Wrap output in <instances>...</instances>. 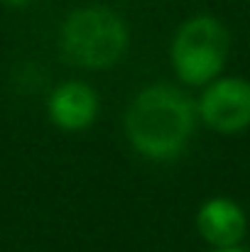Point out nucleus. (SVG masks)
Segmentation results:
<instances>
[{
  "label": "nucleus",
  "instance_id": "f257e3e1",
  "mask_svg": "<svg viewBox=\"0 0 250 252\" xmlns=\"http://www.w3.org/2000/svg\"><path fill=\"white\" fill-rule=\"evenodd\" d=\"M196 105L191 98L167 84L145 86L125 110V137L130 147L152 162L177 159L194 130H196Z\"/></svg>",
  "mask_w": 250,
  "mask_h": 252
},
{
  "label": "nucleus",
  "instance_id": "f03ea898",
  "mask_svg": "<svg viewBox=\"0 0 250 252\" xmlns=\"http://www.w3.org/2000/svg\"><path fill=\"white\" fill-rule=\"evenodd\" d=\"M62 54L88 71H103L115 66L130 44V30L125 20L108 7H79L67 15L59 32Z\"/></svg>",
  "mask_w": 250,
  "mask_h": 252
},
{
  "label": "nucleus",
  "instance_id": "7ed1b4c3",
  "mask_svg": "<svg viewBox=\"0 0 250 252\" xmlns=\"http://www.w3.org/2000/svg\"><path fill=\"white\" fill-rule=\"evenodd\" d=\"M231 52V34L214 15H194L177 30L169 59L174 74L186 86H209L218 79Z\"/></svg>",
  "mask_w": 250,
  "mask_h": 252
},
{
  "label": "nucleus",
  "instance_id": "20e7f679",
  "mask_svg": "<svg viewBox=\"0 0 250 252\" xmlns=\"http://www.w3.org/2000/svg\"><path fill=\"white\" fill-rule=\"evenodd\" d=\"M199 120L221 135H236L250 127V81L243 76H218L204 88Z\"/></svg>",
  "mask_w": 250,
  "mask_h": 252
},
{
  "label": "nucleus",
  "instance_id": "39448f33",
  "mask_svg": "<svg viewBox=\"0 0 250 252\" xmlns=\"http://www.w3.org/2000/svg\"><path fill=\"white\" fill-rule=\"evenodd\" d=\"M98 93L96 88L83 81H64L59 84L49 100H47V115L49 120L67 132H81L91 127L98 118Z\"/></svg>",
  "mask_w": 250,
  "mask_h": 252
},
{
  "label": "nucleus",
  "instance_id": "423d86ee",
  "mask_svg": "<svg viewBox=\"0 0 250 252\" xmlns=\"http://www.w3.org/2000/svg\"><path fill=\"white\" fill-rule=\"evenodd\" d=\"M196 230L214 250L238 248L248 233V218L236 201L214 196L196 211Z\"/></svg>",
  "mask_w": 250,
  "mask_h": 252
},
{
  "label": "nucleus",
  "instance_id": "0eeeda50",
  "mask_svg": "<svg viewBox=\"0 0 250 252\" xmlns=\"http://www.w3.org/2000/svg\"><path fill=\"white\" fill-rule=\"evenodd\" d=\"M2 5H7V7H25V5H30L32 0H0Z\"/></svg>",
  "mask_w": 250,
  "mask_h": 252
},
{
  "label": "nucleus",
  "instance_id": "6e6552de",
  "mask_svg": "<svg viewBox=\"0 0 250 252\" xmlns=\"http://www.w3.org/2000/svg\"><path fill=\"white\" fill-rule=\"evenodd\" d=\"M211 252H246V250H241V248H221V250H211Z\"/></svg>",
  "mask_w": 250,
  "mask_h": 252
}]
</instances>
